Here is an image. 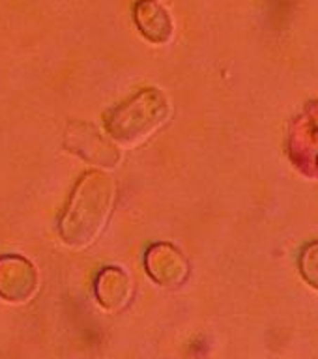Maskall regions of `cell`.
<instances>
[{
	"instance_id": "277c9868",
	"label": "cell",
	"mask_w": 318,
	"mask_h": 359,
	"mask_svg": "<svg viewBox=\"0 0 318 359\" xmlns=\"http://www.w3.org/2000/svg\"><path fill=\"white\" fill-rule=\"evenodd\" d=\"M135 22L143 32L154 43H167L173 36V21L168 17V11L156 0H139L135 6Z\"/></svg>"
},
{
	"instance_id": "5b68a950",
	"label": "cell",
	"mask_w": 318,
	"mask_h": 359,
	"mask_svg": "<svg viewBox=\"0 0 318 359\" xmlns=\"http://www.w3.org/2000/svg\"><path fill=\"white\" fill-rule=\"evenodd\" d=\"M298 268H300V273L305 279V283H309L314 290H318V240L307 243L300 251Z\"/></svg>"
},
{
	"instance_id": "7a4b0ae2",
	"label": "cell",
	"mask_w": 318,
	"mask_h": 359,
	"mask_svg": "<svg viewBox=\"0 0 318 359\" xmlns=\"http://www.w3.org/2000/svg\"><path fill=\"white\" fill-rule=\"evenodd\" d=\"M165 105L161 94L156 90H146L140 95L120 107L109 120V129L120 142H137L148 137L150 131L165 118Z\"/></svg>"
},
{
	"instance_id": "6da1fadb",
	"label": "cell",
	"mask_w": 318,
	"mask_h": 359,
	"mask_svg": "<svg viewBox=\"0 0 318 359\" xmlns=\"http://www.w3.org/2000/svg\"><path fill=\"white\" fill-rule=\"evenodd\" d=\"M111 201V180L101 174H88L75 189L66 217L62 221V234L67 243L83 245L94 240L109 215Z\"/></svg>"
},
{
	"instance_id": "3957f363",
	"label": "cell",
	"mask_w": 318,
	"mask_h": 359,
	"mask_svg": "<svg viewBox=\"0 0 318 359\" xmlns=\"http://www.w3.org/2000/svg\"><path fill=\"white\" fill-rule=\"evenodd\" d=\"M286 156L302 176L318 180V100L305 103L292 118L286 133Z\"/></svg>"
}]
</instances>
